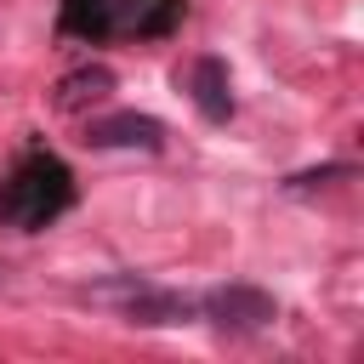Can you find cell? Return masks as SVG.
I'll use <instances>...</instances> for the list:
<instances>
[{"label":"cell","instance_id":"1","mask_svg":"<svg viewBox=\"0 0 364 364\" xmlns=\"http://www.w3.org/2000/svg\"><path fill=\"white\" fill-rule=\"evenodd\" d=\"M68 205H74V171H68L57 154H46V148H28V154L11 165L6 188H0V216H6L11 228H23V233L51 228Z\"/></svg>","mask_w":364,"mask_h":364},{"label":"cell","instance_id":"2","mask_svg":"<svg viewBox=\"0 0 364 364\" xmlns=\"http://www.w3.org/2000/svg\"><path fill=\"white\" fill-rule=\"evenodd\" d=\"M85 296H91V301H108V307H114L119 318H131V324H188V318H199V301H193V296L159 290V284H148V279H136V273L108 279V284H91Z\"/></svg>","mask_w":364,"mask_h":364},{"label":"cell","instance_id":"3","mask_svg":"<svg viewBox=\"0 0 364 364\" xmlns=\"http://www.w3.org/2000/svg\"><path fill=\"white\" fill-rule=\"evenodd\" d=\"M199 318H210L222 336H256L279 318V301L256 284H216L210 296H199Z\"/></svg>","mask_w":364,"mask_h":364},{"label":"cell","instance_id":"4","mask_svg":"<svg viewBox=\"0 0 364 364\" xmlns=\"http://www.w3.org/2000/svg\"><path fill=\"white\" fill-rule=\"evenodd\" d=\"M176 85L193 97V108H199L205 125H228L233 119V80H228L222 57H193L188 74H176Z\"/></svg>","mask_w":364,"mask_h":364},{"label":"cell","instance_id":"5","mask_svg":"<svg viewBox=\"0 0 364 364\" xmlns=\"http://www.w3.org/2000/svg\"><path fill=\"white\" fill-rule=\"evenodd\" d=\"M85 142H91V148H142V154H159V148H165V125H159L154 114L119 108V114L85 119Z\"/></svg>","mask_w":364,"mask_h":364},{"label":"cell","instance_id":"6","mask_svg":"<svg viewBox=\"0 0 364 364\" xmlns=\"http://www.w3.org/2000/svg\"><path fill=\"white\" fill-rule=\"evenodd\" d=\"M182 23V0H114V34L125 40H165Z\"/></svg>","mask_w":364,"mask_h":364},{"label":"cell","instance_id":"7","mask_svg":"<svg viewBox=\"0 0 364 364\" xmlns=\"http://www.w3.org/2000/svg\"><path fill=\"white\" fill-rule=\"evenodd\" d=\"M108 91H114V68H108V63H85V68H68V74L57 80L51 102H57L63 114H80V108L102 102Z\"/></svg>","mask_w":364,"mask_h":364},{"label":"cell","instance_id":"8","mask_svg":"<svg viewBox=\"0 0 364 364\" xmlns=\"http://www.w3.org/2000/svg\"><path fill=\"white\" fill-rule=\"evenodd\" d=\"M57 28H63L68 40H85V46L114 40V0H63Z\"/></svg>","mask_w":364,"mask_h":364},{"label":"cell","instance_id":"9","mask_svg":"<svg viewBox=\"0 0 364 364\" xmlns=\"http://www.w3.org/2000/svg\"><path fill=\"white\" fill-rule=\"evenodd\" d=\"M347 176H358L353 165H318V171H296L284 188L290 193H313V188H324V182H347Z\"/></svg>","mask_w":364,"mask_h":364}]
</instances>
